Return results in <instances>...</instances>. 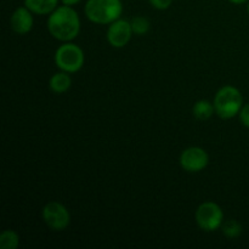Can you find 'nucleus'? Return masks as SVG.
I'll list each match as a JSON object with an SVG mask.
<instances>
[{
	"label": "nucleus",
	"mask_w": 249,
	"mask_h": 249,
	"mask_svg": "<svg viewBox=\"0 0 249 249\" xmlns=\"http://www.w3.org/2000/svg\"><path fill=\"white\" fill-rule=\"evenodd\" d=\"M48 29L57 40H73L80 31V19L77 11L68 5L56 7L49 16Z\"/></svg>",
	"instance_id": "1"
},
{
	"label": "nucleus",
	"mask_w": 249,
	"mask_h": 249,
	"mask_svg": "<svg viewBox=\"0 0 249 249\" xmlns=\"http://www.w3.org/2000/svg\"><path fill=\"white\" fill-rule=\"evenodd\" d=\"M123 11L121 0H88L85 15L91 22L107 24L117 21Z\"/></svg>",
	"instance_id": "2"
},
{
	"label": "nucleus",
	"mask_w": 249,
	"mask_h": 249,
	"mask_svg": "<svg viewBox=\"0 0 249 249\" xmlns=\"http://www.w3.org/2000/svg\"><path fill=\"white\" fill-rule=\"evenodd\" d=\"M242 104L243 97L240 90L230 85L221 88L214 97L215 112L223 119H230L240 113Z\"/></svg>",
	"instance_id": "3"
},
{
	"label": "nucleus",
	"mask_w": 249,
	"mask_h": 249,
	"mask_svg": "<svg viewBox=\"0 0 249 249\" xmlns=\"http://www.w3.org/2000/svg\"><path fill=\"white\" fill-rule=\"evenodd\" d=\"M55 63L67 73L78 72L84 65V53L75 44H63L56 50Z\"/></svg>",
	"instance_id": "4"
},
{
	"label": "nucleus",
	"mask_w": 249,
	"mask_h": 249,
	"mask_svg": "<svg viewBox=\"0 0 249 249\" xmlns=\"http://www.w3.org/2000/svg\"><path fill=\"white\" fill-rule=\"evenodd\" d=\"M224 214L220 207L214 202H204L197 208L196 221L204 231H214L223 224Z\"/></svg>",
	"instance_id": "5"
},
{
	"label": "nucleus",
	"mask_w": 249,
	"mask_h": 249,
	"mask_svg": "<svg viewBox=\"0 0 249 249\" xmlns=\"http://www.w3.org/2000/svg\"><path fill=\"white\" fill-rule=\"evenodd\" d=\"M43 219L53 231H62L70 225L71 215L67 208L58 202H49L43 209Z\"/></svg>",
	"instance_id": "6"
},
{
	"label": "nucleus",
	"mask_w": 249,
	"mask_h": 249,
	"mask_svg": "<svg viewBox=\"0 0 249 249\" xmlns=\"http://www.w3.org/2000/svg\"><path fill=\"white\" fill-rule=\"evenodd\" d=\"M208 153L201 147H189L180 156V164L182 169L190 173L201 172L208 165Z\"/></svg>",
	"instance_id": "7"
},
{
	"label": "nucleus",
	"mask_w": 249,
	"mask_h": 249,
	"mask_svg": "<svg viewBox=\"0 0 249 249\" xmlns=\"http://www.w3.org/2000/svg\"><path fill=\"white\" fill-rule=\"evenodd\" d=\"M133 33L130 22L118 18L109 26L107 31V40L113 48H124L130 41Z\"/></svg>",
	"instance_id": "8"
},
{
	"label": "nucleus",
	"mask_w": 249,
	"mask_h": 249,
	"mask_svg": "<svg viewBox=\"0 0 249 249\" xmlns=\"http://www.w3.org/2000/svg\"><path fill=\"white\" fill-rule=\"evenodd\" d=\"M10 24L15 33L17 34H26L33 27V16L32 11L28 7H17L12 14Z\"/></svg>",
	"instance_id": "9"
},
{
	"label": "nucleus",
	"mask_w": 249,
	"mask_h": 249,
	"mask_svg": "<svg viewBox=\"0 0 249 249\" xmlns=\"http://www.w3.org/2000/svg\"><path fill=\"white\" fill-rule=\"evenodd\" d=\"M58 0H24V6L38 15L51 14L57 7Z\"/></svg>",
	"instance_id": "10"
},
{
	"label": "nucleus",
	"mask_w": 249,
	"mask_h": 249,
	"mask_svg": "<svg viewBox=\"0 0 249 249\" xmlns=\"http://www.w3.org/2000/svg\"><path fill=\"white\" fill-rule=\"evenodd\" d=\"M71 84H72V80H71V77L67 74V72H60L56 73L51 77L50 83V89L53 90L56 94H63V92L67 91L70 89Z\"/></svg>",
	"instance_id": "11"
},
{
	"label": "nucleus",
	"mask_w": 249,
	"mask_h": 249,
	"mask_svg": "<svg viewBox=\"0 0 249 249\" xmlns=\"http://www.w3.org/2000/svg\"><path fill=\"white\" fill-rule=\"evenodd\" d=\"M215 107L207 100H199L194 106V116L199 121H206L213 116Z\"/></svg>",
	"instance_id": "12"
},
{
	"label": "nucleus",
	"mask_w": 249,
	"mask_h": 249,
	"mask_svg": "<svg viewBox=\"0 0 249 249\" xmlns=\"http://www.w3.org/2000/svg\"><path fill=\"white\" fill-rule=\"evenodd\" d=\"M19 245V237L15 231L5 230L0 235V248L16 249Z\"/></svg>",
	"instance_id": "13"
},
{
	"label": "nucleus",
	"mask_w": 249,
	"mask_h": 249,
	"mask_svg": "<svg viewBox=\"0 0 249 249\" xmlns=\"http://www.w3.org/2000/svg\"><path fill=\"white\" fill-rule=\"evenodd\" d=\"M223 232L226 237L236 238L242 233V226L236 220H228L223 225Z\"/></svg>",
	"instance_id": "14"
},
{
	"label": "nucleus",
	"mask_w": 249,
	"mask_h": 249,
	"mask_svg": "<svg viewBox=\"0 0 249 249\" xmlns=\"http://www.w3.org/2000/svg\"><path fill=\"white\" fill-rule=\"evenodd\" d=\"M131 23V28H133V32L138 36H143L148 32L150 29V22H148L147 18L142 16H136L135 18H133Z\"/></svg>",
	"instance_id": "15"
},
{
	"label": "nucleus",
	"mask_w": 249,
	"mask_h": 249,
	"mask_svg": "<svg viewBox=\"0 0 249 249\" xmlns=\"http://www.w3.org/2000/svg\"><path fill=\"white\" fill-rule=\"evenodd\" d=\"M151 5L157 10H167L172 5L173 0H150Z\"/></svg>",
	"instance_id": "16"
},
{
	"label": "nucleus",
	"mask_w": 249,
	"mask_h": 249,
	"mask_svg": "<svg viewBox=\"0 0 249 249\" xmlns=\"http://www.w3.org/2000/svg\"><path fill=\"white\" fill-rule=\"evenodd\" d=\"M240 119L243 123V125H246L249 128V104L246 105V106L242 107L240 112Z\"/></svg>",
	"instance_id": "17"
},
{
	"label": "nucleus",
	"mask_w": 249,
	"mask_h": 249,
	"mask_svg": "<svg viewBox=\"0 0 249 249\" xmlns=\"http://www.w3.org/2000/svg\"><path fill=\"white\" fill-rule=\"evenodd\" d=\"M61 1H62L63 5H68V6H72V5L78 4L80 0H61Z\"/></svg>",
	"instance_id": "18"
},
{
	"label": "nucleus",
	"mask_w": 249,
	"mask_h": 249,
	"mask_svg": "<svg viewBox=\"0 0 249 249\" xmlns=\"http://www.w3.org/2000/svg\"><path fill=\"white\" fill-rule=\"evenodd\" d=\"M229 1H231L232 4H243V2L248 1V0H229Z\"/></svg>",
	"instance_id": "19"
},
{
	"label": "nucleus",
	"mask_w": 249,
	"mask_h": 249,
	"mask_svg": "<svg viewBox=\"0 0 249 249\" xmlns=\"http://www.w3.org/2000/svg\"><path fill=\"white\" fill-rule=\"evenodd\" d=\"M247 10H248V15H249V4H248V9Z\"/></svg>",
	"instance_id": "20"
}]
</instances>
